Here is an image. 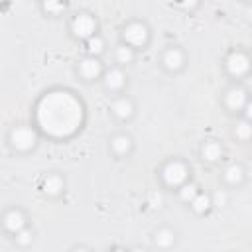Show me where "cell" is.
Wrapping results in <instances>:
<instances>
[{
	"mask_svg": "<svg viewBox=\"0 0 252 252\" xmlns=\"http://www.w3.org/2000/svg\"><path fill=\"white\" fill-rule=\"evenodd\" d=\"M158 179H159V185L165 191H177L183 183H187L189 179H193L191 163L187 159L179 158V156L167 158L158 167Z\"/></svg>",
	"mask_w": 252,
	"mask_h": 252,
	"instance_id": "obj_1",
	"label": "cell"
},
{
	"mask_svg": "<svg viewBox=\"0 0 252 252\" xmlns=\"http://www.w3.org/2000/svg\"><path fill=\"white\" fill-rule=\"evenodd\" d=\"M39 140H41V136H39L37 128L33 124H26V122L14 124L6 134V144L12 150V154H16V156L33 154L39 146Z\"/></svg>",
	"mask_w": 252,
	"mask_h": 252,
	"instance_id": "obj_2",
	"label": "cell"
},
{
	"mask_svg": "<svg viewBox=\"0 0 252 252\" xmlns=\"http://www.w3.org/2000/svg\"><path fill=\"white\" fill-rule=\"evenodd\" d=\"M118 41L132 47L136 53H140L148 49L152 43V28L148 26L146 20H140V18L126 20L118 28Z\"/></svg>",
	"mask_w": 252,
	"mask_h": 252,
	"instance_id": "obj_3",
	"label": "cell"
},
{
	"mask_svg": "<svg viewBox=\"0 0 252 252\" xmlns=\"http://www.w3.org/2000/svg\"><path fill=\"white\" fill-rule=\"evenodd\" d=\"M250 67H252L250 55H248V51L242 49V47H232V49L226 51V55L222 57V71H224V75H226L230 81L242 83L244 79H248Z\"/></svg>",
	"mask_w": 252,
	"mask_h": 252,
	"instance_id": "obj_4",
	"label": "cell"
},
{
	"mask_svg": "<svg viewBox=\"0 0 252 252\" xmlns=\"http://www.w3.org/2000/svg\"><path fill=\"white\" fill-rule=\"evenodd\" d=\"M98 18L91 12V10H79L75 14L69 16L67 20V30H69V35L75 39V41H85L89 39L91 35L98 33Z\"/></svg>",
	"mask_w": 252,
	"mask_h": 252,
	"instance_id": "obj_5",
	"label": "cell"
},
{
	"mask_svg": "<svg viewBox=\"0 0 252 252\" xmlns=\"http://www.w3.org/2000/svg\"><path fill=\"white\" fill-rule=\"evenodd\" d=\"M220 104H222V108H224L228 114L240 116L242 110L250 104V91H248L242 83L232 81V83L220 93Z\"/></svg>",
	"mask_w": 252,
	"mask_h": 252,
	"instance_id": "obj_6",
	"label": "cell"
},
{
	"mask_svg": "<svg viewBox=\"0 0 252 252\" xmlns=\"http://www.w3.org/2000/svg\"><path fill=\"white\" fill-rule=\"evenodd\" d=\"M158 63H159V67H161L163 73L175 77V75H181V73L187 69L189 57H187V51H185L181 45L171 43V45H167V47L161 49Z\"/></svg>",
	"mask_w": 252,
	"mask_h": 252,
	"instance_id": "obj_7",
	"label": "cell"
},
{
	"mask_svg": "<svg viewBox=\"0 0 252 252\" xmlns=\"http://www.w3.org/2000/svg\"><path fill=\"white\" fill-rule=\"evenodd\" d=\"M108 112L110 116L120 122V124H128L130 120H134L136 112H138V106H136V100L126 94V93H120V94H112L110 100H108Z\"/></svg>",
	"mask_w": 252,
	"mask_h": 252,
	"instance_id": "obj_8",
	"label": "cell"
},
{
	"mask_svg": "<svg viewBox=\"0 0 252 252\" xmlns=\"http://www.w3.org/2000/svg\"><path fill=\"white\" fill-rule=\"evenodd\" d=\"M106 65L102 63V57H94V55H83L77 59L75 63V73L83 83H98L102 73H104Z\"/></svg>",
	"mask_w": 252,
	"mask_h": 252,
	"instance_id": "obj_9",
	"label": "cell"
},
{
	"mask_svg": "<svg viewBox=\"0 0 252 252\" xmlns=\"http://www.w3.org/2000/svg\"><path fill=\"white\" fill-rule=\"evenodd\" d=\"M30 224V217L28 213L18 207V205H12V207H6L2 213H0V228L4 234L8 236H14L18 230H22L24 226Z\"/></svg>",
	"mask_w": 252,
	"mask_h": 252,
	"instance_id": "obj_10",
	"label": "cell"
},
{
	"mask_svg": "<svg viewBox=\"0 0 252 252\" xmlns=\"http://www.w3.org/2000/svg\"><path fill=\"white\" fill-rule=\"evenodd\" d=\"M104 89V93H108L110 96L112 94H120L126 91L128 87V75H126V69L124 67H118V65H110L104 69L100 81H98Z\"/></svg>",
	"mask_w": 252,
	"mask_h": 252,
	"instance_id": "obj_11",
	"label": "cell"
},
{
	"mask_svg": "<svg viewBox=\"0 0 252 252\" xmlns=\"http://www.w3.org/2000/svg\"><path fill=\"white\" fill-rule=\"evenodd\" d=\"M136 150V142H134V136L130 132H124V130H118L114 132L110 138H108V152L112 158L116 159H126L134 154Z\"/></svg>",
	"mask_w": 252,
	"mask_h": 252,
	"instance_id": "obj_12",
	"label": "cell"
},
{
	"mask_svg": "<svg viewBox=\"0 0 252 252\" xmlns=\"http://www.w3.org/2000/svg\"><path fill=\"white\" fill-rule=\"evenodd\" d=\"M39 191L45 199H61L67 191V179L59 171H49L39 181Z\"/></svg>",
	"mask_w": 252,
	"mask_h": 252,
	"instance_id": "obj_13",
	"label": "cell"
},
{
	"mask_svg": "<svg viewBox=\"0 0 252 252\" xmlns=\"http://www.w3.org/2000/svg\"><path fill=\"white\" fill-rule=\"evenodd\" d=\"M220 183L226 189H238L246 183V167L240 161H228L220 169Z\"/></svg>",
	"mask_w": 252,
	"mask_h": 252,
	"instance_id": "obj_14",
	"label": "cell"
},
{
	"mask_svg": "<svg viewBox=\"0 0 252 252\" xmlns=\"http://www.w3.org/2000/svg\"><path fill=\"white\" fill-rule=\"evenodd\" d=\"M224 154H226V152H224V146H222V142L217 140V138H207V140H203L201 146H199V158H201V161H205V163H209V165H219V163H222Z\"/></svg>",
	"mask_w": 252,
	"mask_h": 252,
	"instance_id": "obj_15",
	"label": "cell"
},
{
	"mask_svg": "<svg viewBox=\"0 0 252 252\" xmlns=\"http://www.w3.org/2000/svg\"><path fill=\"white\" fill-rule=\"evenodd\" d=\"M177 230L173 226H158L154 232H152V244L154 248H159V250H169L177 244Z\"/></svg>",
	"mask_w": 252,
	"mask_h": 252,
	"instance_id": "obj_16",
	"label": "cell"
},
{
	"mask_svg": "<svg viewBox=\"0 0 252 252\" xmlns=\"http://www.w3.org/2000/svg\"><path fill=\"white\" fill-rule=\"evenodd\" d=\"M187 207H189L191 213L197 215V217H205V215H209V213L215 209V207H213V197H211V193H207V191H203V189L197 191V195L187 203Z\"/></svg>",
	"mask_w": 252,
	"mask_h": 252,
	"instance_id": "obj_17",
	"label": "cell"
},
{
	"mask_svg": "<svg viewBox=\"0 0 252 252\" xmlns=\"http://www.w3.org/2000/svg\"><path fill=\"white\" fill-rule=\"evenodd\" d=\"M230 136L238 144H248L250 138H252V120L244 118V116H234V124L230 128Z\"/></svg>",
	"mask_w": 252,
	"mask_h": 252,
	"instance_id": "obj_18",
	"label": "cell"
},
{
	"mask_svg": "<svg viewBox=\"0 0 252 252\" xmlns=\"http://www.w3.org/2000/svg\"><path fill=\"white\" fill-rule=\"evenodd\" d=\"M136 57H138V53L132 49V47H128V45H124V43H116L114 47H112V61H114V65H118V67H128V65H132L134 61H136Z\"/></svg>",
	"mask_w": 252,
	"mask_h": 252,
	"instance_id": "obj_19",
	"label": "cell"
},
{
	"mask_svg": "<svg viewBox=\"0 0 252 252\" xmlns=\"http://www.w3.org/2000/svg\"><path fill=\"white\" fill-rule=\"evenodd\" d=\"M41 14L47 18H61L67 14V0H37Z\"/></svg>",
	"mask_w": 252,
	"mask_h": 252,
	"instance_id": "obj_20",
	"label": "cell"
},
{
	"mask_svg": "<svg viewBox=\"0 0 252 252\" xmlns=\"http://www.w3.org/2000/svg\"><path fill=\"white\" fill-rule=\"evenodd\" d=\"M106 39L100 35V32L98 33H94V35H91L89 39H85L83 41V49H85V53L87 55H94V57H102L104 53H106Z\"/></svg>",
	"mask_w": 252,
	"mask_h": 252,
	"instance_id": "obj_21",
	"label": "cell"
},
{
	"mask_svg": "<svg viewBox=\"0 0 252 252\" xmlns=\"http://www.w3.org/2000/svg\"><path fill=\"white\" fill-rule=\"evenodd\" d=\"M12 240H14V244H16L18 248H30V246L35 242V230L32 228V224H28V226H24L22 230H18V232L12 236Z\"/></svg>",
	"mask_w": 252,
	"mask_h": 252,
	"instance_id": "obj_22",
	"label": "cell"
},
{
	"mask_svg": "<svg viewBox=\"0 0 252 252\" xmlns=\"http://www.w3.org/2000/svg\"><path fill=\"white\" fill-rule=\"evenodd\" d=\"M199 189H201V187H199V183H195L193 179H189V181H187V183H183L175 193H177V199H179L181 203H185V205H187V203L197 195V191H199Z\"/></svg>",
	"mask_w": 252,
	"mask_h": 252,
	"instance_id": "obj_23",
	"label": "cell"
},
{
	"mask_svg": "<svg viewBox=\"0 0 252 252\" xmlns=\"http://www.w3.org/2000/svg\"><path fill=\"white\" fill-rule=\"evenodd\" d=\"M201 2L203 0H171V4L183 14H195L201 8Z\"/></svg>",
	"mask_w": 252,
	"mask_h": 252,
	"instance_id": "obj_24",
	"label": "cell"
},
{
	"mask_svg": "<svg viewBox=\"0 0 252 252\" xmlns=\"http://www.w3.org/2000/svg\"><path fill=\"white\" fill-rule=\"evenodd\" d=\"M240 2H244V4H250V2H252V0H240Z\"/></svg>",
	"mask_w": 252,
	"mask_h": 252,
	"instance_id": "obj_25",
	"label": "cell"
}]
</instances>
